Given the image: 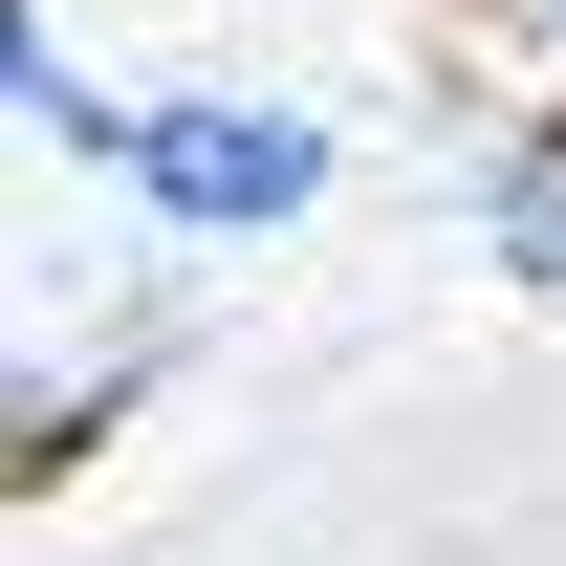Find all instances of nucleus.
Here are the masks:
<instances>
[{"instance_id": "nucleus-1", "label": "nucleus", "mask_w": 566, "mask_h": 566, "mask_svg": "<svg viewBox=\"0 0 566 566\" xmlns=\"http://www.w3.org/2000/svg\"><path fill=\"white\" fill-rule=\"evenodd\" d=\"M109 175L153 197V240H283L327 197V109H283V87H109Z\"/></svg>"}, {"instance_id": "nucleus-2", "label": "nucleus", "mask_w": 566, "mask_h": 566, "mask_svg": "<svg viewBox=\"0 0 566 566\" xmlns=\"http://www.w3.org/2000/svg\"><path fill=\"white\" fill-rule=\"evenodd\" d=\"M480 262L566 305V109H523V132H480Z\"/></svg>"}, {"instance_id": "nucleus-3", "label": "nucleus", "mask_w": 566, "mask_h": 566, "mask_svg": "<svg viewBox=\"0 0 566 566\" xmlns=\"http://www.w3.org/2000/svg\"><path fill=\"white\" fill-rule=\"evenodd\" d=\"M0 132H66V153H109V87L66 66V22H44V0H0Z\"/></svg>"}, {"instance_id": "nucleus-4", "label": "nucleus", "mask_w": 566, "mask_h": 566, "mask_svg": "<svg viewBox=\"0 0 566 566\" xmlns=\"http://www.w3.org/2000/svg\"><path fill=\"white\" fill-rule=\"evenodd\" d=\"M153 392V349H109V370H66V392H0V458H87V436Z\"/></svg>"}, {"instance_id": "nucleus-5", "label": "nucleus", "mask_w": 566, "mask_h": 566, "mask_svg": "<svg viewBox=\"0 0 566 566\" xmlns=\"http://www.w3.org/2000/svg\"><path fill=\"white\" fill-rule=\"evenodd\" d=\"M545 44H566V0H545Z\"/></svg>"}]
</instances>
